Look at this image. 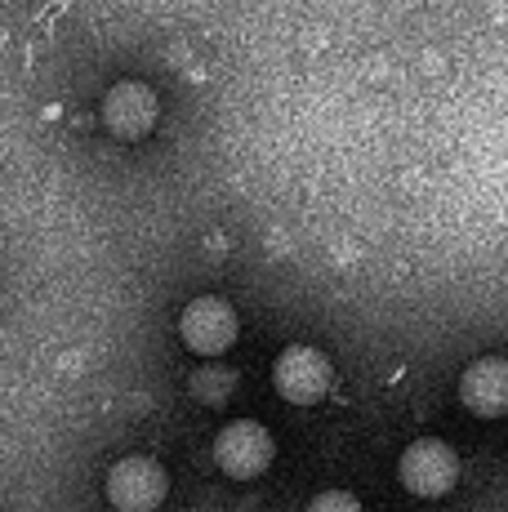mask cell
I'll list each match as a JSON object with an SVG mask.
<instances>
[{
  "mask_svg": "<svg viewBox=\"0 0 508 512\" xmlns=\"http://www.w3.org/2000/svg\"><path fill=\"white\" fill-rule=\"evenodd\" d=\"M103 490H107V504L116 512H156L165 490H170V477L148 455H125L107 468Z\"/></svg>",
  "mask_w": 508,
  "mask_h": 512,
  "instance_id": "obj_1",
  "label": "cell"
},
{
  "mask_svg": "<svg viewBox=\"0 0 508 512\" xmlns=\"http://www.w3.org/2000/svg\"><path fill=\"white\" fill-rule=\"evenodd\" d=\"M214 464L228 472L232 481H250L272 464V432L254 419H232L214 437Z\"/></svg>",
  "mask_w": 508,
  "mask_h": 512,
  "instance_id": "obj_2",
  "label": "cell"
},
{
  "mask_svg": "<svg viewBox=\"0 0 508 512\" xmlns=\"http://www.w3.org/2000/svg\"><path fill=\"white\" fill-rule=\"evenodd\" d=\"M397 477H402V486L410 490V495L437 499V495H446V490L455 486L459 459H455V450L446 446V441H437V437L410 441L402 464H397Z\"/></svg>",
  "mask_w": 508,
  "mask_h": 512,
  "instance_id": "obj_3",
  "label": "cell"
},
{
  "mask_svg": "<svg viewBox=\"0 0 508 512\" xmlns=\"http://www.w3.org/2000/svg\"><path fill=\"white\" fill-rule=\"evenodd\" d=\"M330 379H335V370H330L326 352L308 348V343L286 348L277 357V366H272V383H277V392L290 406H312V401H321L330 392Z\"/></svg>",
  "mask_w": 508,
  "mask_h": 512,
  "instance_id": "obj_4",
  "label": "cell"
},
{
  "mask_svg": "<svg viewBox=\"0 0 508 512\" xmlns=\"http://www.w3.org/2000/svg\"><path fill=\"white\" fill-rule=\"evenodd\" d=\"M179 339L188 343L197 357H219V352H228L232 343H237V312L223 299H214V294H201V299H192L188 308H183Z\"/></svg>",
  "mask_w": 508,
  "mask_h": 512,
  "instance_id": "obj_5",
  "label": "cell"
},
{
  "mask_svg": "<svg viewBox=\"0 0 508 512\" xmlns=\"http://www.w3.org/2000/svg\"><path fill=\"white\" fill-rule=\"evenodd\" d=\"M99 112H103L107 134L134 143V139H143V134H152V125H156V94L143 81H116L112 90L103 94Z\"/></svg>",
  "mask_w": 508,
  "mask_h": 512,
  "instance_id": "obj_6",
  "label": "cell"
},
{
  "mask_svg": "<svg viewBox=\"0 0 508 512\" xmlns=\"http://www.w3.org/2000/svg\"><path fill=\"white\" fill-rule=\"evenodd\" d=\"M459 401L482 419H500L508 415V361L500 357H482L464 370L459 379Z\"/></svg>",
  "mask_w": 508,
  "mask_h": 512,
  "instance_id": "obj_7",
  "label": "cell"
},
{
  "mask_svg": "<svg viewBox=\"0 0 508 512\" xmlns=\"http://www.w3.org/2000/svg\"><path fill=\"white\" fill-rule=\"evenodd\" d=\"M304 512H361V504L348 495V490H326V495H317Z\"/></svg>",
  "mask_w": 508,
  "mask_h": 512,
  "instance_id": "obj_8",
  "label": "cell"
}]
</instances>
